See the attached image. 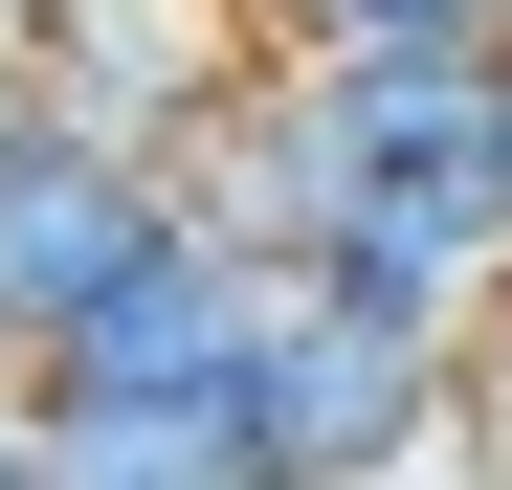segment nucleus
Returning a JSON list of instances; mask_svg holds the SVG:
<instances>
[{
	"label": "nucleus",
	"instance_id": "1",
	"mask_svg": "<svg viewBox=\"0 0 512 490\" xmlns=\"http://www.w3.org/2000/svg\"><path fill=\"white\" fill-rule=\"evenodd\" d=\"M446 424H468V335L357 312V290H290V312H268V379H245L268 490H401Z\"/></svg>",
	"mask_w": 512,
	"mask_h": 490
},
{
	"label": "nucleus",
	"instance_id": "2",
	"mask_svg": "<svg viewBox=\"0 0 512 490\" xmlns=\"http://www.w3.org/2000/svg\"><path fill=\"white\" fill-rule=\"evenodd\" d=\"M156 245H179V156H134V134H67L45 90L0 112V335H67L90 290H134Z\"/></svg>",
	"mask_w": 512,
	"mask_h": 490
},
{
	"label": "nucleus",
	"instance_id": "3",
	"mask_svg": "<svg viewBox=\"0 0 512 490\" xmlns=\"http://www.w3.org/2000/svg\"><path fill=\"white\" fill-rule=\"evenodd\" d=\"M268 312H290V268L179 201V245H156L134 290H90L23 379H45V401H245V379H268Z\"/></svg>",
	"mask_w": 512,
	"mask_h": 490
},
{
	"label": "nucleus",
	"instance_id": "4",
	"mask_svg": "<svg viewBox=\"0 0 512 490\" xmlns=\"http://www.w3.org/2000/svg\"><path fill=\"white\" fill-rule=\"evenodd\" d=\"M245 45H268V0H45V112L179 156V134L245 90Z\"/></svg>",
	"mask_w": 512,
	"mask_h": 490
},
{
	"label": "nucleus",
	"instance_id": "5",
	"mask_svg": "<svg viewBox=\"0 0 512 490\" xmlns=\"http://www.w3.org/2000/svg\"><path fill=\"white\" fill-rule=\"evenodd\" d=\"M45 490H268V446H245V401H45Z\"/></svg>",
	"mask_w": 512,
	"mask_h": 490
},
{
	"label": "nucleus",
	"instance_id": "6",
	"mask_svg": "<svg viewBox=\"0 0 512 490\" xmlns=\"http://www.w3.org/2000/svg\"><path fill=\"white\" fill-rule=\"evenodd\" d=\"M290 45H512V0H268Z\"/></svg>",
	"mask_w": 512,
	"mask_h": 490
},
{
	"label": "nucleus",
	"instance_id": "7",
	"mask_svg": "<svg viewBox=\"0 0 512 490\" xmlns=\"http://www.w3.org/2000/svg\"><path fill=\"white\" fill-rule=\"evenodd\" d=\"M468 446H490V468H512V268H490V290H468Z\"/></svg>",
	"mask_w": 512,
	"mask_h": 490
},
{
	"label": "nucleus",
	"instance_id": "8",
	"mask_svg": "<svg viewBox=\"0 0 512 490\" xmlns=\"http://www.w3.org/2000/svg\"><path fill=\"white\" fill-rule=\"evenodd\" d=\"M0 490H45V401H23V357H0Z\"/></svg>",
	"mask_w": 512,
	"mask_h": 490
},
{
	"label": "nucleus",
	"instance_id": "9",
	"mask_svg": "<svg viewBox=\"0 0 512 490\" xmlns=\"http://www.w3.org/2000/svg\"><path fill=\"white\" fill-rule=\"evenodd\" d=\"M45 90V0H0V112H23Z\"/></svg>",
	"mask_w": 512,
	"mask_h": 490
},
{
	"label": "nucleus",
	"instance_id": "10",
	"mask_svg": "<svg viewBox=\"0 0 512 490\" xmlns=\"http://www.w3.org/2000/svg\"><path fill=\"white\" fill-rule=\"evenodd\" d=\"M490 156H512V112H490Z\"/></svg>",
	"mask_w": 512,
	"mask_h": 490
},
{
	"label": "nucleus",
	"instance_id": "11",
	"mask_svg": "<svg viewBox=\"0 0 512 490\" xmlns=\"http://www.w3.org/2000/svg\"><path fill=\"white\" fill-rule=\"evenodd\" d=\"M0 357H23V335H0Z\"/></svg>",
	"mask_w": 512,
	"mask_h": 490
}]
</instances>
